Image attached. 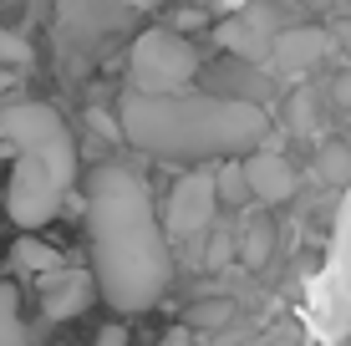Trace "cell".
Returning <instances> with one entry per match:
<instances>
[{"instance_id":"obj_25","label":"cell","mask_w":351,"mask_h":346,"mask_svg":"<svg viewBox=\"0 0 351 346\" xmlns=\"http://www.w3.org/2000/svg\"><path fill=\"white\" fill-rule=\"evenodd\" d=\"M346 346H351V341H346Z\"/></svg>"},{"instance_id":"obj_6","label":"cell","mask_w":351,"mask_h":346,"mask_svg":"<svg viewBox=\"0 0 351 346\" xmlns=\"http://www.w3.org/2000/svg\"><path fill=\"white\" fill-rule=\"evenodd\" d=\"M219 214V199H214V173L209 169H193L173 184L168 194V209H163V234L168 240H189V234H204Z\"/></svg>"},{"instance_id":"obj_10","label":"cell","mask_w":351,"mask_h":346,"mask_svg":"<svg viewBox=\"0 0 351 346\" xmlns=\"http://www.w3.org/2000/svg\"><path fill=\"white\" fill-rule=\"evenodd\" d=\"M219 41L239 62H265V56H270V41H275V26H270V16H265L260 5H250V10H239V16H229L219 26Z\"/></svg>"},{"instance_id":"obj_4","label":"cell","mask_w":351,"mask_h":346,"mask_svg":"<svg viewBox=\"0 0 351 346\" xmlns=\"http://www.w3.org/2000/svg\"><path fill=\"white\" fill-rule=\"evenodd\" d=\"M193 77H199V51L178 31L153 26L132 41L128 92H178V87H193Z\"/></svg>"},{"instance_id":"obj_20","label":"cell","mask_w":351,"mask_h":346,"mask_svg":"<svg viewBox=\"0 0 351 346\" xmlns=\"http://www.w3.org/2000/svg\"><path fill=\"white\" fill-rule=\"evenodd\" d=\"M158 346H193V331H189V326H173V331H168V336H163Z\"/></svg>"},{"instance_id":"obj_5","label":"cell","mask_w":351,"mask_h":346,"mask_svg":"<svg viewBox=\"0 0 351 346\" xmlns=\"http://www.w3.org/2000/svg\"><path fill=\"white\" fill-rule=\"evenodd\" d=\"M0 204L10 209V219H16L21 230H46V224L62 214L66 188L56 184V173L46 169L41 158L16 153V169H10V184L0 188Z\"/></svg>"},{"instance_id":"obj_24","label":"cell","mask_w":351,"mask_h":346,"mask_svg":"<svg viewBox=\"0 0 351 346\" xmlns=\"http://www.w3.org/2000/svg\"><path fill=\"white\" fill-rule=\"evenodd\" d=\"M143 5H153V0H143Z\"/></svg>"},{"instance_id":"obj_16","label":"cell","mask_w":351,"mask_h":346,"mask_svg":"<svg viewBox=\"0 0 351 346\" xmlns=\"http://www.w3.org/2000/svg\"><path fill=\"white\" fill-rule=\"evenodd\" d=\"M229 311H234L229 301H199V306L189 311V326H224Z\"/></svg>"},{"instance_id":"obj_3","label":"cell","mask_w":351,"mask_h":346,"mask_svg":"<svg viewBox=\"0 0 351 346\" xmlns=\"http://www.w3.org/2000/svg\"><path fill=\"white\" fill-rule=\"evenodd\" d=\"M0 143L16 148V153H26V158H41L66 194L77 188L82 158H77V143H71L62 112H56L51 102H16V107H5V112H0Z\"/></svg>"},{"instance_id":"obj_11","label":"cell","mask_w":351,"mask_h":346,"mask_svg":"<svg viewBox=\"0 0 351 346\" xmlns=\"http://www.w3.org/2000/svg\"><path fill=\"white\" fill-rule=\"evenodd\" d=\"M270 249H275V224L265 219V214H245L239 230H234V255L245 260L250 270H260L265 260H270Z\"/></svg>"},{"instance_id":"obj_15","label":"cell","mask_w":351,"mask_h":346,"mask_svg":"<svg viewBox=\"0 0 351 346\" xmlns=\"http://www.w3.org/2000/svg\"><path fill=\"white\" fill-rule=\"evenodd\" d=\"M321 173L331 178V184H346V178H351V148H341V143H331V148L321 153Z\"/></svg>"},{"instance_id":"obj_1","label":"cell","mask_w":351,"mask_h":346,"mask_svg":"<svg viewBox=\"0 0 351 346\" xmlns=\"http://www.w3.org/2000/svg\"><path fill=\"white\" fill-rule=\"evenodd\" d=\"M87 240L97 295L117 316H143L163 301L173 280V255L153 188L132 163L107 158L87 173Z\"/></svg>"},{"instance_id":"obj_12","label":"cell","mask_w":351,"mask_h":346,"mask_svg":"<svg viewBox=\"0 0 351 346\" xmlns=\"http://www.w3.org/2000/svg\"><path fill=\"white\" fill-rule=\"evenodd\" d=\"M56 265H62V255L46 240H36V234H21V240L10 245V270H16V275H51Z\"/></svg>"},{"instance_id":"obj_14","label":"cell","mask_w":351,"mask_h":346,"mask_svg":"<svg viewBox=\"0 0 351 346\" xmlns=\"http://www.w3.org/2000/svg\"><path fill=\"white\" fill-rule=\"evenodd\" d=\"M0 346H36L26 316H21V295L16 285H0Z\"/></svg>"},{"instance_id":"obj_13","label":"cell","mask_w":351,"mask_h":346,"mask_svg":"<svg viewBox=\"0 0 351 346\" xmlns=\"http://www.w3.org/2000/svg\"><path fill=\"white\" fill-rule=\"evenodd\" d=\"M214 173V199H219V209H250V184L245 173H239V158H219V169Z\"/></svg>"},{"instance_id":"obj_7","label":"cell","mask_w":351,"mask_h":346,"mask_svg":"<svg viewBox=\"0 0 351 346\" xmlns=\"http://www.w3.org/2000/svg\"><path fill=\"white\" fill-rule=\"evenodd\" d=\"M331 46L336 41L321 26H290V31H275L270 56H265V62L275 66V77H280V82H306L311 71L331 56Z\"/></svg>"},{"instance_id":"obj_18","label":"cell","mask_w":351,"mask_h":346,"mask_svg":"<svg viewBox=\"0 0 351 346\" xmlns=\"http://www.w3.org/2000/svg\"><path fill=\"white\" fill-rule=\"evenodd\" d=\"M92 346H128V326H117V321H112V326H102Z\"/></svg>"},{"instance_id":"obj_17","label":"cell","mask_w":351,"mask_h":346,"mask_svg":"<svg viewBox=\"0 0 351 346\" xmlns=\"http://www.w3.org/2000/svg\"><path fill=\"white\" fill-rule=\"evenodd\" d=\"M229 255H234V234H214V245L204 249V265H224Z\"/></svg>"},{"instance_id":"obj_9","label":"cell","mask_w":351,"mask_h":346,"mask_svg":"<svg viewBox=\"0 0 351 346\" xmlns=\"http://www.w3.org/2000/svg\"><path fill=\"white\" fill-rule=\"evenodd\" d=\"M92 295H97L92 270H62L56 265L51 275H41V316L46 321H71L92 306Z\"/></svg>"},{"instance_id":"obj_22","label":"cell","mask_w":351,"mask_h":346,"mask_svg":"<svg viewBox=\"0 0 351 346\" xmlns=\"http://www.w3.org/2000/svg\"><path fill=\"white\" fill-rule=\"evenodd\" d=\"M5 87H10V71H5V66H0V92H5Z\"/></svg>"},{"instance_id":"obj_8","label":"cell","mask_w":351,"mask_h":346,"mask_svg":"<svg viewBox=\"0 0 351 346\" xmlns=\"http://www.w3.org/2000/svg\"><path fill=\"white\" fill-rule=\"evenodd\" d=\"M239 173H245V184H250V199H260V204H280V199H290L295 184H300L295 163H290L285 153L265 148V143L239 158Z\"/></svg>"},{"instance_id":"obj_19","label":"cell","mask_w":351,"mask_h":346,"mask_svg":"<svg viewBox=\"0 0 351 346\" xmlns=\"http://www.w3.org/2000/svg\"><path fill=\"white\" fill-rule=\"evenodd\" d=\"M331 102H336V107H351V66L331 82Z\"/></svg>"},{"instance_id":"obj_23","label":"cell","mask_w":351,"mask_h":346,"mask_svg":"<svg viewBox=\"0 0 351 346\" xmlns=\"http://www.w3.org/2000/svg\"><path fill=\"white\" fill-rule=\"evenodd\" d=\"M306 5H326V0H306Z\"/></svg>"},{"instance_id":"obj_21","label":"cell","mask_w":351,"mask_h":346,"mask_svg":"<svg viewBox=\"0 0 351 346\" xmlns=\"http://www.w3.org/2000/svg\"><path fill=\"white\" fill-rule=\"evenodd\" d=\"M331 41H351V21H346V26H336V36H331Z\"/></svg>"},{"instance_id":"obj_2","label":"cell","mask_w":351,"mask_h":346,"mask_svg":"<svg viewBox=\"0 0 351 346\" xmlns=\"http://www.w3.org/2000/svg\"><path fill=\"white\" fill-rule=\"evenodd\" d=\"M117 138L138 153L168 163H219L245 158L270 138V112L219 92H123L117 97Z\"/></svg>"}]
</instances>
